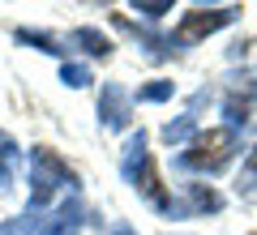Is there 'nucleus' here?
<instances>
[{
	"label": "nucleus",
	"instance_id": "nucleus-12",
	"mask_svg": "<svg viewBox=\"0 0 257 235\" xmlns=\"http://www.w3.org/2000/svg\"><path fill=\"white\" fill-rule=\"evenodd\" d=\"M128 5H133V9H138L142 18L159 22V18H167V13H172V5H176V0H128Z\"/></svg>",
	"mask_w": 257,
	"mask_h": 235
},
{
	"label": "nucleus",
	"instance_id": "nucleus-5",
	"mask_svg": "<svg viewBox=\"0 0 257 235\" xmlns=\"http://www.w3.org/2000/svg\"><path fill=\"white\" fill-rule=\"evenodd\" d=\"M128 120H133V94L124 86L107 82L99 94V124L103 128H128Z\"/></svg>",
	"mask_w": 257,
	"mask_h": 235
},
{
	"label": "nucleus",
	"instance_id": "nucleus-3",
	"mask_svg": "<svg viewBox=\"0 0 257 235\" xmlns=\"http://www.w3.org/2000/svg\"><path fill=\"white\" fill-rule=\"evenodd\" d=\"M120 175H124V184H133V188L142 192V197H150V205H159L163 214H172V197H163L159 192V180H155V167H150V150H146V133H133L124 141V154H120Z\"/></svg>",
	"mask_w": 257,
	"mask_h": 235
},
{
	"label": "nucleus",
	"instance_id": "nucleus-4",
	"mask_svg": "<svg viewBox=\"0 0 257 235\" xmlns=\"http://www.w3.org/2000/svg\"><path fill=\"white\" fill-rule=\"evenodd\" d=\"M240 13L236 9H214V13H189V18L176 26V39H167V43H176L172 52H184L189 43H197L202 35H214V30H223V26H231Z\"/></svg>",
	"mask_w": 257,
	"mask_h": 235
},
{
	"label": "nucleus",
	"instance_id": "nucleus-18",
	"mask_svg": "<svg viewBox=\"0 0 257 235\" xmlns=\"http://www.w3.org/2000/svg\"><path fill=\"white\" fill-rule=\"evenodd\" d=\"M197 5H219V0H197Z\"/></svg>",
	"mask_w": 257,
	"mask_h": 235
},
{
	"label": "nucleus",
	"instance_id": "nucleus-14",
	"mask_svg": "<svg viewBox=\"0 0 257 235\" xmlns=\"http://www.w3.org/2000/svg\"><path fill=\"white\" fill-rule=\"evenodd\" d=\"M172 94H176L172 82H150V86H142V90H138V103H167Z\"/></svg>",
	"mask_w": 257,
	"mask_h": 235
},
{
	"label": "nucleus",
	"instance_id": "nucleus-11",
	"mask_svg": "<svg viewBox=\"0 0 257 235\" xmlns=\"http://www.w3.org/2000/svg\"><path fill=\"white\" fill-rule=\"evenodd\" d=\"M193 128H197V116H193V111H184L180 120H172V124L163 128V141H167V145H180L184 137H193Z\"/></svg>",
	"mask_w": 257,
	"mask_h": 235
},
{
	"label": "nucleus",
	"instance_id": "nucleus-13",
	"mask_svg": "<svg viewBox=\"0 0 257 235\" xmlns=\"http://www.w3.org/2000/svg\"><path fill=\"white\" fill-rule=\"evenodd\" d=\"M240 192L244 197H257V150H248L244 167H240Z\"/></svg>",
	"mask_w": 257,
	"mask_h": 235
},
{
	"label": "nucleus",
	"instance_id": "nucleus-7",
	"mask_svg": "<svg viewBox=\"0 0 257 235\" xmlns=\"http://www.w3.org/2000/svg\"><path fill=\"white\" fill-rule=\"evenodd\" d=\"M69 43L82 47V52L94 56V60H107V56H111V39L103 35V30H94V26H77L73 35H69Z\"/></svg>",
	"mask_w": 257,
	"mask_h": 235
},
{
	"label": "nucleus",
	"instance_id": "nucleus-1",
	"mask_svg": "<svg viewBox=\"0 0 257 235\" xmlns=\"http://www.w3.org/2000/svg\"><path fill=\"white\" fill-rule=\"evenodd\" d=\"M236 150H240V133L223 124V128H210V133L193 137L189 150L176 154V167L180 171H193V175H219L236 158Z\"/></svg>",
	"mask_w": 257,
	"mask_h": 235
},
{
	"label": "nucleus",
	"instance_id": "nucleus-15",
	"mask_svg": "<svg viewBox=\"0 0 257 235\" xmlns=\"http://www.w3.org/2000/svg\"><path fill=\"white\" fill-rule=\"evenodd\" d=\"M60 82L73 86V90H82V86H90L94 77H90V69H86V64H64V69H60Z\"/></svg>",
	"mask_w": 257,
	"mask_h": 235
},
{
	"label": "nucleus",
	"instance_id": "nucleus-17",
	"mask_svg": "<svg viewBox=\"0 0 257 235\" xmlns=\"http://www.w3.org/2000/svg\"><path fill=\"white\" fill-rule=\"evenodd\" d=\"M111 235H138V231H133V226H116Z\"/></svg>",
	"mask_w": 257,
	"mask_h": 235
},
{
	"label": "nucleus",
	"instance_id": "nucleus-9",
	"mask_svg": "<svg viewBox=\"0 0 257 235\" xmlns=\"http://www.w3.org/2000/svg\"><path fill=\"white\" fill-rule=\"evenodd\" d=\"M39 226H43V214L39 209H26V214L9 218V222L0 226V235H39Z\"/></svg>",
	"mask_w": 257,
	"mask_h": 235
},
{
	"label": "nucleus",
	"instance_id": "nucleus-6",
	"mask_svg": "<svg viewBox=\"0 0 257 235\" xmlns=\"http://www.w3.org/2000/svg\"><path fill=\"white\" fill-rule=\"evenodd\" d=\"M39 235H82V205L77 201H64L52 218H43Z\"/></svg>",
	"mask_w": 257,
	"mask_h": 235
},
{
	"label": "nucleus",
	"instance_id": "nucleus-10",
	"mask_svg": "<svg viewBox=\"0 0 257 235\" xmlns=\"http://www.w3.org/2000/svg\"><path fill=\"white\" fill-rule=\"evenodd\" d=\"M18 43H26V47H39V52H47V56H60V52H64V47H60V39L43 35V30H18Z\"/></svg>",
	"mask_w": 257,
	"mask_h": 235
},
{
	"label": "nucleus",
	"instance_id": "nucleus-8",
	"mask_svg": "<svg viewBox=\"0 0 257 235\" xmlns=\"http://www.w3.org/2000/svg\"><path fill=\"white\" fill-rule=\"evenodd\" d=\"M189 209H206V214H219L223 209V197L206 184H189Z\"/></svg>",
	"mask_w": 257,
	"mask_h": 235
},
{
	"label": "nucleus",
	"instance_id": "nucleus-16",
	"mask_svg": "<svg viewBox=\"0 0 257 235\" xmlns=\"http://www.w3.org/2000/svg\"><path fill=\"white\" fill-rule=\"evenodd\" d=\"M13 184V145L0 150V188H9Z\"/></svg>",
	"mask_w": 257,
	"mask_h": 235
},
{
	"label": "nucleus",
	"instance_id": "nucleus-2",
	"mask_svg": "<svg viewBox=\"0 0 257 235\" xmlns=\"http://www.w3.org/2000/svg\"><path fill=\"white\" fill-rule=\"evenodd\" d=\"M60 188L73 192L77 175L69 171V163H64L60 154H52L47 145H35V154H30V205L26 209H39V214H43Z\"/></svg>",
	"mask_w": 257,
	"mask_h": 235
}]
</instances>
